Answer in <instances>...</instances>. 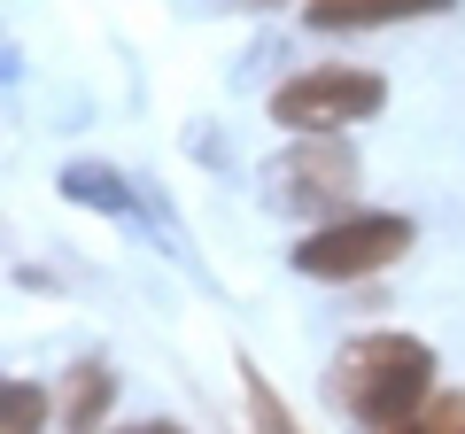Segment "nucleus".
Listing matches in <instances>:
<instances>
[{
    "instance_id": "f257e3e1",
    "label": "nucleus",
    "mask_w": 465,
    "mask_h": 434,
    "mask_svg": "<svg viewBox=\"0 0 465 434\" xmlns=\"http://www.w3.org/2000/svg\"><path fill=\"white\" fill-rule=\"evenodd\" d=\"M427 372H434V357L419 350V341H403V334H365L357 350L341 357V372H333V396L365 419V427H403L411 403L427 396Z\"/></svg>"
},
{
    "instance_id": "f03ea898",
    "label": "nucleus",
    "mask_w": 465,
    "mask_h": 434,
    "mask_svg": "<svg viewBox=\"0 0 465 434\" xmlns=\"http://www.w3.org/2000/svg\"><path fill=\"white\" fill-rule=\"evenodd\" d=\"M381 101H388V85L372 78V70H341V63H326V70H302L295 85H280L272 117H280L287 133H333V124L372 117Z\"/></svg>"
},
{
    "instance_id": "7ed1b4c3",
    "label": "nucleus",
    "mask_w": 465,
    "mask_h": 434,
    "mask_svg": "<svg viewBox=\"0 0 465 434\" xmlns=\"http://www.w3.org/2000/svg\"><path fill=\"white\" fill-rule=\"evenodd\" d=\"M411 249V225L403 217H341V225H326V233H311L295 249V264L311 271V280H357V271H381L388 256Z\"/></svg>"
},
{
    "instance_id": "20e7f679",
    "label": "nucleus",
    "mask_w": 465,
    "mask_h": 434,
    "mask_svg": "<svg viewBox=\"0 0 465 434\" xmlns=\"http://www.w3.org/2000/svg\"><path fill=\"white\" fill-rule=\"evenodd\" d=\"M450 0H311L318 32H365V24H396V16H434Z\"/></svg>"
},
{
    "instance_id": "39448f33",
    "label": "nucleus",
    "mask_w": 465,
    "mask_h": 434,
    "mask_svg": "<svg viewBox=\"0 0 465 434\" xmlns=\"http://www.w3.org/2000/svg\"><path fill=\"white\" fill-rule=\"evenodd\" d=\"M280 179H287V202H326L333 186H349V155H295Z\"/></svg>"
},
{
    "instance_id": "423d86ee",
    "label": "nucleus",
    "mask_w": 465,
    "mask_h": 434,
    "mask_svg": "<svg viewBox=\"0 0 465 434\" xmlns=\"http://www.w3.org/2000/svg\"><path fill=\"white\" fill-rule=\"evenodd\" d=\"M39 411H47V403H39V388H8V434H39Z\"/></svg>"
},
{
    "instance_id": "0eeeda50",
    "label": "nucleus",
    "mask_w": 465,
    "mask_h": 434,
    "mask_svg": "<svg viewBox=\"0 0 465 434\" xmlns=\"http://www.w3.org/2000/svg\"><path fill=\"white\" fill-rule=\"evenodd\" d=\"M101 403H109V380H101V372H78V427H94Z\"/></svg>"
},
{
    "instance_id": "6e6552de",
    "label": "nucleus",
    "mask_w": 465,
    "mask_h": 434,
    "mask_svg": "<svg viewBox=\"0 0 465 434\" xmlns=\"http://www.w3.org/2000/svg\"><path fill=\"white\" fill-rule=\"evenodd\" d=\"M124 434H179V427H163V419H155V427H124Z\"/></svg>"
}]
</instances>
